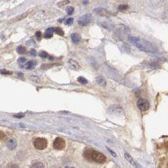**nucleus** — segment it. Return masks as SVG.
Wrapping results in <instances>:
<instances>
[{"instance_id":"5","label":"nucleus","mask_w":168,"mask_h":168,"mask_svg":"<svg viewBox=\"0 0 168 168\" xmlns=\"http://www.w3.org/2000/svg\"><path fill=\"white\" fill-rule=\"evenodd\" d=\"M92 20V15L91 14H85L79 18L78 23L81 26H86L90 23Z\"/></svg>"},{"instance_id":"18","label":"nucleus","mask_w":168,"mask_h":168,"mask_svg":"<svg viewBox=\"0 0 168 168\" xmlns=\"http://www.w3.org/2000/svg\"><path fill=\"white\" fill-rule=\"evenodd\" d=\"M55 32L57 33V35H60V36H64V32L63 29L60 27H57L55 28Z\"/></svg>"},{"instance_id":"24","label":"nucleus","mask_w":168,"mask_h":168,"mask_svg":"<svg viewBox=\"0 0 168 168\" xmlns=\"http://www.w3.org/2000/svg\"><path fill=\"white\" fill-rule=\"evenodd\" d=\"M1 74L3 75H10V74H11L12 73L10 72V71H7V70L2 69L1 71Z\"/></svg>"},{"instance_id":"21","label":"nucleus","mask_w":168,"mask_h":168,"mask_svg":"<svg viewBox=\"0 0 168 168\" xmlns=\"http://www.w3.org/2000/svg\"><path fill=\"white\" fill-rule=\"evenodd\" d=\"M128 6L127 5H120L118 7V10L119 11H125L127 10Z\"/></svg>"},{"instance_id":"30","label":"nucleus","mask_w":168,"mask_h":168,"mask_svg":"<svg viewBox=\"0 0 168 168\" xmlns=\"http://www.w3.org/2000/svg\"><path fill=\"white\" fill-rule=\"evenodd\" d=\"M36 35H37V37H41V35H42V33L40 32V31H38V32H36Z\"/></svg>"},{"instance_id":"1","label":"nucleus","mask_w":168,"mask_h":168,"mask_svg":"<svg viewBox=\"0 0 168 168\" xmlns=\"http://www.w3.org/2000/svg\"><path fill=\"white\" fill-rule=\"evenodd\" d=\"M128 40L141 51L153 54H156L158 52V49L152 43L148 42L147 40L133 36H128Z\"/></svg>"},{"instance_id":"23","label":"nucleus","mask_w":168,"mask_h":168,"mask_svg":"<svg viewBox=\"0 0 168 168\" xmlns=\"http://www.w3.org/2000/svg\"><path fill=\"white\" fill-rule=\"evenodd\" d=\"M73 21H74V19H73V18H69L66 20V21H65V24L68 25H70L73 24Z\"/></svg>"},{"instance_id":"11","label":"nucleus","mask_w":168,"mask_h":168,"mask_svg":"<svg viewBox=\"0 0 168 168\" xmlns=\"http://www.w3.org/2000/svg\"><path fill=\"white\" fill-rule=\"evenodd\" d=\"M55 32V28H53V27H50V28H47L46 30V32H45V38H51L52 36H53V32Z\"/></svg>"},{"instance_id":"2","label":"nucleus","mask_w":168,"mask_h":168,"mask_svg":"<svg viewBox=\"0 0 168 168\" xmlns=\"http://www.w3.org/2000/svg\"><path fill=\"white\" fill-rule=\"evenodd\" d=\"M85 158L89 161H94L98 163H104L106 161L105 156L98 151L93 149H86L84 153Z\"/></svg>"},{"instance_id":"27","label":"nucleus","mask_w":168,"mask_h":168,"mask_svg":"<svg viewBox=\"0 0 168 168\" xmlns=\"http://www.w3.org/2000/svg\"><path fill=\"white\" fill-rule=\"evenodd\" d=\"M107 149H108V151H109L111 153V155H112V156H113V157H116V154H115V153L114 152H113V151H112V150H111V149H110L109 148H108V147H107Z\"/></svg>"},{"instance_id":"6","label":"nucleus","mask_w":168,"mask_h":168,"mask_svg":"<svg viewBox=\"0 0 168 168\" xmlns=\"http://www.w3.org/2000/svg\"><path fill=\"white\" fill-rule=\"evenodd\" d=\"M53 146L55 149L57 150H63L66 147V142L61 137H57L54 140Z\"/></svg>"},{"instance_id":"16","label":"nucleus","mask_w":168,"mask_h":168,"mask_svg":"<svg viewBox=\"0 0 168 168\" xmlns=\"http://www.w3.org/2000/svg\"><path fill=\"white\" fill-rule=\"evenodd\" d=\"M16 51H17V52L19 54H25V53L26 52V49L25 47H23L22 45H20V46H18V47H17Z\"/></svg>"},{"instance_id":"25","label":"nucleus","mask_w":168,"mask_h":168,"mask_svg":"<svg viewBox=\"0 0 168 168\" xmlns=\"http://www.w3.org/2000/svg\"><path fill=\"white\" fill-rule=\"evenodd\" d=\"M7 168H18V166L16 164L10 163L7 166Z\"/></svg>"},{"instance_id":"13","label":"nucleus","mask_w":168,"mask_h":168,"mask_svg":"<svg viewBox=\"0 0 168 168\" xmlns=\"http://www.w3.org/2000/svg\"><path fill=\"white\" fill-rule=\"evenodd\" d=\"M124 156H125V159H126L127 160V161H128L129 163H130V164H131L133 165V166H136V164H135V161H133V158H132V156H130V154L125 152L124 153Z\"/></svg>"},{"instance_id":"9","label":"nucleus","mask_w":168,"mask_h":168,"mask_svg":"<svg viewBox=\"0 0 168 168\" xmlns=\"http://www.w3.org/2000/svg\"><path fill=\"white\" fill-rule=\"evenodd\" d=\"M6 145L10 150H14L17 146V142L15 139H10L8 140Z\"/></svg>"},{"instance_id":"29","label":"nucleus","mask_w":168,"mask_h":168,"mask_svg":"<svg viewBox=\"0 0 168 168\" xmlns=\"http://www.w3.org/2000/svg\"><path fill=\"white\" fill-rule=\"evenodd\" d=\"M23 116H24V115L22 114H18V115H15V117H16V118H23Z\"/></svg>"},{"instance_id":"26","label":"nucleus","mask_w":168,"mask_h":168,"mask_svg":"<svg viewBox=\"0 0 168 168\" xmlns=\"http://www.w3.org/2000/svg\"><path fill=\"white\" fill-rule=\"evenodd\" d=\"M18 62L21 63H23L26 62V59L25 57H20L18 59Z\"/></svg>"},{"instance_id":"19","label":"nucleus","mask_w":168,"mask_h":168,"mask_svg":"<svg viewBox=\"0 0 168 168\" xmlns=\"http://www.w3.org/2000/svg\"><path fill=\"white\" fill-rule=\"evenodd\" d=\"M39 56H40V57H42V58H49V59H52V57H50V56H49V54H47L46 52H45V51H42L39 54Z\"/></svg>"},{"instance_id":"33","label":"nucleus","mask_w":168,"mask_h":168,"mask_svg":"<svg viewBox=\"0 0 168 168\" xmlns=\"http://www.w3.org/2000/svg\"><path fill=\"white\" fill-rule=\"evenodd\" d=\"M88 3V1H83V3H84V4H86V3Z\"/></svg>"},{"instance_id":"7","label":"nucleus","mask_w":168,"mask_h":168,"mask_svg":"<svg viewBox=\"0 0 168 168\" xmlns=\"http://www.w3.org/2000/svg\"><path fill=\"white\" fill-rule=\"evenodd\" d=\"M94 11L96 14L100 16H110L111 15V13L109 11H108L105 8H97L94 10Z\"/></svg>"},{"instance_id":"20","label":"nucleus","mask_w":168,"mask_h":168,"mask_svg":"<svg viewBox=\"0 0 168 168\" xmlns=\"http://www.w3.org/2000/svg\"><path fill=\"white\" fill-rule=\"evenodd\" d=\"M78 81L79 83H80L81 84H86L88 83V80H87L86 78H83V77L82 76L78 77Z\"/></svg>"},{"instance_id":"28","label":"nucleus","mask_w":168,"mask_h":168,"mask_svg":"<svg viewBox=\"0 0 168 168\" xmlns=\"http://www.w3.org/2000/svg\"><path fill=\"white\" fill-rule=\"evenodd\" d=\"M30 54H31L32 56H36V51H35V50H33V49H32V50H30Z\"/></svg>"},{"instance_id":"17","label":"nucleus","mask_w":168,"mask_h":168,"mask_svg":"<svg viewBox=\"0 0 168 168\" xmlns=\"http://www.w3.org/2000/svg\"><path fill=\"white\" fill-rule=\"evenodd\" d=\"M30 79L32 80V81L35 82V83H40V79L38 78L37 76L35 75H30L29 76Z\"/></svg>"},{"instance_id":"14","label":"nucleus","mask_w":168,"mask_h":168,"mask_svg":"<svg viewBox=\"0 0 168 168\" xmlns=\"http://www.w3.org/2000/svg\"><path fill=\"white\" fill-rule=\"evenodd\" d=\"M35 64H36V63L34 61H30L25 64V67L26 69H31L35 67Z\"/></svg>"},{"instance_id":"10","label":"nucleus","mask_w":168,"mask_h":168,"mask_svg":"<svg viewBox=\"0 0 168 168\" xmlns=\"http://www.w3.org/2000/svg\"><path fill=\"white\" fill-rule=\"evenodd\" d=\"M96 81L98 84L99 85H100L101 86H106V81L103 77L102 76H98L96 78Z\"/></svg>"},{"instance_id":"22","label":"nucleus","mask_w":168,"mask_h":168,"mask_svg":"<svg viewBox=\"0 0 168 168\" xmlns=\"http://www.w3.org/2000/svg\"><path fill=\"white\" fill-rule=\"evenodd\" d=\"M74 10V8L72 7V6H69V7H68V8H67V13H68V15H72L73 13Z\"/></svg>"},{"instance_id":"8","label":"nucleus","mask_w":168,"mask_h":168,"mask_svg":"<svg viewBox=\"0 0 168 168\" xmlns=\"http://www.w3.org/2000/svg\"><path fill=\"white\" fill-rule=\"evenodd\" d=\"M68 63H69V68L73 70H75V71H77V70H79L80 69V66L79 63L76 61L75 60H73V59H70L68 61Z\"/></svg>"},{"instance_id":"32","label":"nucleus","mask_w":168,"mask_h":168,"mask_svg":"<svg viewBox=\"0 0 168 168\" xmlns=\"http://www.w3.org/2000/svg\"><path fill=\"white\" fill-rule=\"evenodd\" d=\"M66 168H74V167H69V166H68V167H66Z\"/></svg>"},{"instance_id":"4","label":"nucleus","mask_w":168,"mask_h":168,"mask_svg":"<svg viewBox=\"0 0 168 168\" xmlns=\"http://www.w3.org/2000/svg\"><path fill=\"white\" fill-rule=\"evenodd\" d=\"M137 107L141 111H146L150 108V103L149 101L144 98H140L137 101Z\"/></svg>"},{"instance_id":"12","label":"nucleus","mask_w":168,"mask_h":168,"mask_svg":"<svg viewBox=\"0 0 168 168\" xmlns=\"http://www.w3.org/2000/svg\"><path fill=\"white\" fill-rule=\"evenodd\" d=\"M71 40L74 43H78L80 42L81 40V37L78 33H73L71 35Z\"/></svg>"},{"instance_id":"15","label":"nucleus","mask_w":168,"mask_h":168,"mask_svg":"<svg viewBox=\"0 0 168 168\" xmlns=\"http://www.w3.org/2000/svg\"><path fill=\"white\" fill-rule=\"evenodd\" d=\"M30 168H45L43 164L40 162H35L31 165Z\"/></svg>"},{"instance_id":"31","label":"nucleus","mask_w":168,"mask_h":168,"mask_svg":"<svg viewBox=\"0 0 168 168\" xmlns=\"http://www.w3.org/2000/svg\"><path fill=\"white\" fill-rule=\"evenodd\" d=\"M4 137H5V136H4V135H3V132H1V139H3Z\"/></svg>"},{"instance_id":"3","label":"nucleus","mask_w":168,"mask_h":168,"mask_svg":"<svg viewBox=\"0 0 168 168\" xmlns=\"http://www.w3.org/2000/svg\"><path fill=\"white\" fill-rule=\"evenodd\" d=\"M48 142L47 139L42 138V137H38L34 140L33 141V146L38 150H43L47 147Z\"/></svg>"}]
</instances>
